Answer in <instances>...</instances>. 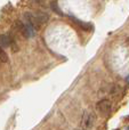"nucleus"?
I'll list each match as a JSON object with an SVG mask.
<instances>
[{
    "label": "nucleus",
    "mask_w": 129,
    "mask_h": 130,
    "mask_svg": "<svg viewBox=\"0 0 129 130\" xmlns=\"http://www.w3.org/2000/svg\"><path fill=\"white\" fill-rule=\"evenodd\" d=\"M127 81H128V82H129V76H128V79H127Z\"/></svg>",
    "instance_id": "0eeeda50"
},
{
    "label": "nucleus",
    "mask_w": 129,
    "mask_h": 130,
    "mask_svg": "<svg viewBox=\"0 0 129 130\" xmlns=\"http://www.w3.org/2000/svg\"><path fill=\"white\" fill-rule=\"evenodd\" d=\"M73 21H74L75 23H77L78 25H80V26L82 27L84 30H89L90 29V24L89 23H85V22H81V21H79V20H77V18H73Z\"/></svg>",
    "instance_id": "423d86ee"
},
{
    "label": "nucleus",
    "mask_w": 129,
    "mask_h": 130,
    "mask_svg": "<svg viewBox=\"0 0 129 130\" xmlns=\"http://www.w3.org/2000/svg\"><path fill=\"white\" fill-rule=\"evenodd\" d=\"M111 107H112L111 102L107 101V99H102V101H100L97 103V111L102 115H104V117H106V115L110 114Z\"/></svg>",
    "instance_id": "f257e3e1"
},
{
    "label": "nucleus",
    "mask_w": 129,
    "mask_h": 130,
    "mask_svg": "<svg viewBox=\"0 0 129 130\" xmlns=\"http://www.w3.org/2000/svg\"><path fill=\"white\" fill-rule=\"evenodd\" d=\"M0 62H2V63L8 62V55L5 52V48H2L1 46H0Z\"/></svg>",
    "instance_id": "39448f33"
},
{
    "label": "nucleus",
    "mask_w": 129,
    "mask_h": 130,
    "mask_svg": "<svg viewBox=\"0 0 129 130\" xmlns=\"http://www.w3.org/2000/svg\"><path fill=\"white\" fill-rule=\"evenodd\" d=\"M21 32H22V34L25 38H32L36 34V29H34V25L27 20V22L24 23L22 25V27H21Z\"/></svg>",
    "instance_id": "f03ea898"
},
{
    "label": "nucleus",
    "mask_w": 129,
    "mask_h": 130,
    "mask_svg": "<svg viewBox=\"0 0 129 130\" xmlns=\"http://www.w3.org/2000/svg\"><path fill=\"white\" fill-rule=\"evenodd\" d=\"M11 43H14V42L8 34H0V46L2 48L9 47V46H11Z\"/></svg>",
    "instance_id": "20e7f679"
},
{
    "label": "nucleus",
    "mask_w": 129,
    "mask_h": 130,
    "mask_svg": "<svg viewBox=\"0 0 129 130\" xmlns=\"http://www.w3.org/2000/svg\"><path fill=\"white\" fill-rule=\"evenodd\" d=\"M94 121H95V115L90 112H85L84 117H82V121H81V126L84 128H90L93 126Z\"/></svg>",
    "instance_id": "7ed1b4c3"
}]
</instances>
